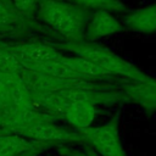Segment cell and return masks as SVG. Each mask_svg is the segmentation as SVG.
<instances>
[{
    "label": "cell",
    "mask_w": 156,
    "mask_h": 156,
    "mask_svg": "<svg viewBox=\"0 0 156 156\" xmlns=\"http://www.w3.org/2000/svg\"><path fill=\"white\" fill-rule=\"evenodd\" d=\"M123 30V26L110 11H94L85 27L84 40L94 43L98 39L113 35Z\"/></svg>",
    "instance_id": "obj_7"
},
{
    "label": "cell",
    "mask_w": 156,
    "mask_h": 156,
    "mask_svg": "<svg viewBox=\"0 0 156 156\" xmlns=\"http://www.w3.org/2000/svg\"><path fill=\"white\" fill-rule=\"evenodd\" d=\"M101 156H128L122 146L118 132V118L115 117L105 124L74 129Z\"/></svg>",
    "instance_id": "obj_3"
},
{
    "label": "cell",
    "mask_w": 156,
    "mask_h": 156,
    "mask_svg": "<svg viewBox=\"0 0 156 156\" xmlns=\"http://www.w3.org/2000/svg\"><path fill=\"white\" fill-rule=\"evenodd\" d=\"M1 123H2V108L0 106V128H1Z\"/></svg>",
    "instance_id": "obj_15"
},
{
    "label": "cell",
    "mask_w": 156,
    "mask_h": 156,
    "mask_svg": "<svg viewBox=\"0 0 156 156\" xmlns=\"http://www.w3.org/2000/svg\"><path fill=\"white\" fill-rule=\"evenodd\" d=\"M124 26L127 29L143 34L156 33V1L126 12Z\"/></svg>",
    "instance_id": "obj_9"
},
{
    "label": "cell",
    "mask_w": 156,
    "mask_h": 156,
    "mask_svg": "<svg viewBox=\"0 0 156 156\" xmlns=\"http://www.w3.org/2000/svg\"><path fill=\"white\" fill-rule=\"evenodd\" d=\"M50 147H55L51 144L35 141L24 136L0 132V156H17L28 151L43 152Z\"/></svg>",
    "instance_id": "obj_8"
},
{
    "label": "cell",
    "mask_w": 156,
    "mask_h": 156,
    "mask_svg": "<svg viewBox=\"0 0 156 156\" xmlns=\"http://www.w3.org/2000/svg\"><path fill=\"white\" fill-rule=\"evenodd\" d=\"M41 1H44V0H41Z\"/></svg>",
    "instance_id": "obj_17"
},
{
    "label": "cell",
    "mask_w": 156,
    "mask_h": 156,
    "mask_svg": "<svg viewBox=\"0 0 156 156\" xmlns=\"http://www.w3.org/2000/svg\"><path fill=\"white\" fill-rule=\"evenodd\" d=\"M30 24L15 10L11 0H0V34H20Z\"/></svg>",
    "instance_id": "obj_10"
},
{
    "label": "cell",
    "mask_w": 156,
    "mask_h": 156,
    "mask_svg": "<svg viewBox=\"0 0 156 156\" xmlns=\"http://www.w3.org/2000/svg\"><path fill=\"white\" fill-rule=\"evenodd\" d=\"M57 150L63 156H101L95 151H82V150H74L68 147L67 145H61L57 147Z\"/></svg>",
    "instance_id": "obj_13"
},
{
    "label": "cell",
    "mask_w": 156,
    "mask_h": 156,
    "mask_svg": "<svg viewBox=\"0 0 156 156\" xmlns=\"http://www.w3.org/2000/svg\"><path fill=\"white\" fill-rule=\"evenodd\" d=\"M77 6L88 10L90 12L94 11H110L115 12H127L129 11L127 5L122 0H68Z\"/></svg>",
    "instance_id": "obj_11"
},
{
    "label": "cell",
    "mask_w": 156,
    "mask_h": 156,
    "mask_svg": "<svg viewBox=\"0 0 156 156\" xmlns=\"http://www.w3.org/2000/svg\"><path fill=\"white\" fill-rule=\"evenodd\" d=\"M12 134H17L30 140L51 144L55 147L73 143H84L82 136L74 129L73 130L67 129L65 127L56 124L55 122L33 123L15 130Z\"/></svg>",
    "instance_id": "obj_4"
},
{
    "label": "cell",
    "mask_w": 156,
    "mask_h": 156,
    "mask_svg": "<svg viewBox=\"0 0 156 156\" xmlns=\"http://www.w3.org/2000/svg\"><path fill=\"white\" fill-rule=\"evenodd\" d=\"M39 154H40L39 151H28V152H24V154L17 155V156H38Z\"/></svg>",
    "instance_id": "obj_14"
},
{
    "label": "cell",
    "mask_w": 156,
    "mask_h": 156,
    "mask_svg": "<svg viewBox=\"0 0 156 156\" xmlns=\"http://www.w3.org/2000/svg\"><path fill=\"white\" fill-rule=\"evenodd\" d=\"M54 45V44H52ZM58 50H65L71 55L82 57L90 62L98 71H100L106 78H117L135 82H154V77L146 74L133 63L126 61L112 50L91 43V41H76V43H61L55 44Z\"/></svg>",
    "instance_id": "obj_1"
},
{
    "label": "cell",
    "mask_w": 156,
    "mask_h": 156,
    "mask_svg": "<svg viewBox=\"0 0 156 156\" xmlns=\"http://www.w3.org/2000/svg\"><path fill=\"white\" fill-rule=\"evenodd\" d=\"M115 89L119 101H127L147 111H156V80L154 82H135L117 79Z\"/></svg>",
    "instance_id": "obj_5"
},
{
    "label": "cell",
    "mask_w": 156,
    "mask_h": 156,
    "mask_svg": "<svg viewBox=\"0 0 156 156\" xmlns=\"http://www.w3.org/2000/svg\"><path fill=\"white\" fill-rule=\"evenodd\" d=\"M1 72H2V69H1V68H0V73H1Z\"/></svg>",
    "instance_id": "obj_16"
},
{
    "label": "cell",
    "mask_w": 156,
    "mask_h": 156,
    "mask_svg": "<svg viewBox=\"0 0 156 156\" xmlns=\"http://www.w3.org/2000/svg\"><path fill=\"white\" fill-rule=\"evenodd\" d=\"M7 44L10 49L20 57L23 65H35L58 61L65 57V54L51 44H44L39 41Z\"/></svg>",
    "instance_id": "obj_6"
},
{
    "label": "cell",
    "mask_w": 156,
    "mask_h": 156,
    "mask_svg": "<svg viewBox=\"0 0 156 156\" xmlns=\"http://www.w3.org/2000/svg\"><path fill=\"white\" fill-rule=\"evenodd\" d=\"M90 13L68 0H44L39 5L37 17L66 41L76 43L84 40Z\"/></svg>",
    "instance_id": "obj_2"
},
{
    "label": "cell",
    "mask_w": 156,
    "mask_h": 156,
    "mask_svg": "<svg viewBox=\"0 0 156 156\" xmlns=\"http://www.w3.org/2000/svg\"><path fill=\"white\" fill-rule=\"evenodd\" d=\"M15 10L28 22L33 23L34 16L38 13L41 0H11Z\"/></svg>",
    "instance_id": "obj_12"
}]
</instances>
